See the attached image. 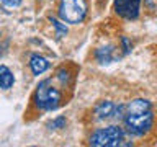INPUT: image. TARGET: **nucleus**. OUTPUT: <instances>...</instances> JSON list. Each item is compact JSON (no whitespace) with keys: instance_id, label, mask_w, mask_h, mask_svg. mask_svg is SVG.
I'll return each instance as SVG.
<instances>
[{"instance_id":"nucleus-3","label":"nucleus","mask_w":157,"mask_h":147,"mask_svg":"<svg viewBox=\"0 0 157 147\" xmlns=\"http://www.w3.org/2000/svg\"><path fill=\"white\" fill-rule=\"evenodd\" d=\"M90 145L95 147H118V145H131V142H126L124 131L120 126H106L93 131L90 139Z\"/></svg>"},{"instance_id":"nucleus-9","label":"nucleus","mask_w":157,"mask_h":147,"mask_svg":"<svg viewBox=\"0 0 157 147\" xmlns=\"http://www.w3.org/2000/svg\"><path fill=\"white\" fill-rule=\"evenodd\" d=\"M49 129H61V127H66V118L64 116H59V118H56L54 121H51L49 123Z\"/></svg>"},{"instance_id":"nucleus-5","label":"nucleus","mask_w":157,"mask_h":147,"mask_svg":"<svg viewBox=\"0 0 157 147\" xmlns=\"http://www.w3.org/2000/svg\"><path fill=\"white\" fill-rule=\"evenodd\" d=\"M115 12L126 20H136L139 17L141 0H115Z\"/></svg>"},{"instance_id":"nucleus-12","label":"nucleus","mask_w":157,"mask_h":147,"mask_svg":"<svg viewBox=\"0 0 157 147\" xmlns=\"http://www.w3.org/2000/svg\"><path fill=\"white\" fill-rule=\"evenodd\" d=\"M121 46H123V52L128 54V52L131 51L132 44H131V41H129V39H128L126 36H121Z\"/></svg>"},{"instance_id":"nucleus-10","label":"nucleus","mask_w":157,"mask_h":147,"mask_svg":"<svg viewBox=\"0 0 157 147\" xmlns=\"http://www.w3.org/2000/svg\"><path fill=\"white\" fill-rule=\"evenodd\" d=\"M51 21H52V26L56 28V31H57V36H66V33H67V28L64 26V24H61L57 21V20H54L51 18Z\"/></svg>"},{"instance_id":"nucleus-4","label":"nucleus","mask_w":157,"mask_h":147,"mask_svg":"<svg viewBox=\"0 0 157 147\" xmlns=\"http://www.w3.org/2000/svg\"><path fill=\"white\" fill-rule=\"evenodd\" d=\"M87 0H61L59 2V17L66 23H82L87 15Z\"/></svg>"},{"instance_id":"nucleus-1","label":"nucleus","mask_w":157,"mask_h":147,"mask_svg":"<svg viewBox=\"0 0 157 147\" xmlns=\"http://www.w3.org/2000/svg\"><path fill=\"white\" fill-rule=\"evenodd\" d=\"M124 127L132 136H144L152 129L154 124V111L152 105L146 98H136L124 105V111L121 116Z\"/></svg>"},{"instance_id":"nucleus-13","label":"nucleus","mask_w":157,"mask_h":147,"mask_svg":"<svg viewBox=\"0 0 157 147\" xmlns=\"http://www.w3.org/2000/svg\"><path fill=\"white\" fill-rule=\"evenodd\" d=\"M5 7H20L21 5V0H0Z\"/></svg>"},{"instance_id":"nucleus-6","label":"nucleus","mask_w":157,"mask_h":147,"mask_svg":"<svg viewBox=\"0 0 157 147\" xmlns=\"http://www.w3.org/2000/svg\"><path fill=\"white\" fill-rule=\"evenodd\" d=\"M29 67H31V72L34 75H41L49 69V61L39 54H33L29 57Z\"/></svg>"},{"instance_id":"nucleus-7","label":"nucleus","mask_w":157,"mask_h":147,"mask_svg":"<svg viewBox=\"0 0 157 147\" xmlns=\"http://www.w3.org/2000/svg\"><path fill=\"white\" fill-rule=\"evenodd\" d=\"M95 57L100 64H110V62L118 59V54H116V49L113 46H105V47H98L97 49Z\"/></svg>"},{"instance_id":"nucleus-2","label":"nucleus","mask_w":157,"mask_h":147,"mask_svg":"<svg viewBox=\"0 0 157 147\" xmlns=\"http://www.w3.org/2000/svg\"><path fill=\"white\" fill-rule=\"evenodd\" d=\"M33 101L39 110L52 111V110H57V108L61 106L62 93L59 92V88L52 87L51 80H43V82H39V85L36 87Z\"/></svg>"},{"instance_id":"nucleus-8","label":"nucleus","mask_w":157,"mask_h":147,"mask_svg":"<svg viewBox=\"0 0 157 147\" xmlns=\"http://www.w3.org/2000/svg\"><path fill=\"white\" fill-rule=\"evenodd\" d=\"M13 83H15V77L10 72V69L7 66H0V88L8 90V88H12Z\"/></svg>"},{"instance_id":"nucleus-11","label":"nucleus","mask_w":157,"mask_h":147,"mask_svg":"<svg viewBox=\"0 0 157 147\" xmlns=\"http://www.w3.org/2000/svg\"><path fill=\"white\" fill-rule=\"evenodd\" d=\"M69 70H66V69H61V70H57V80L62 83V85H66V83L69 82Z\"/></svg>"}]
</instances>
